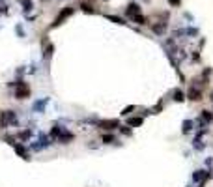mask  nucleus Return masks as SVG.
Returning a JSON list of instances; mask_svg holds the SVG:
<instances>
[{
    "label": "nucleus",
    "mask_w": 213,
    "mask_h": 187,
    "mask_svg": "<svg viewBox=\"0 0 213 187\" xmlns=\"http://www.w3.org/2000/svg\"><path fill=\"white\" fill-rule=\"evenodd\" d=\"M22 96H28V88L25 86V88H19V92H17V97L19 99H22Z\"/></svg>",
    "instance_id": "obj_14"
},
{
    "label": "nucleus",
    "mask_w": 213,
    "mask_h": 187,
    "mask_svg": "<svg viewBox=\"0 0 213 187\" xmlns=\"http://www.w3.org/2000/svg\"><path fill=\"white\" fill-rule=\"evenodd\" d=\"M193 129V122L191 120H187V122H183V133H189Z\"/></svg>",
    "instance_id": "obj_13"
},
{
    "label": "nucleus",
    "mask_w": 213,
    "mask_h": 187,
    "mask_svg": "<svg viewBox=\"0 0 213 187\" xmlns=\"http://www.w3.org/2000/svg\"><path fill=\"white\" fill-rule=\"evenodd\" d=\"M125 11H127V17H133V15L140 13V8H138V4H136V2H131V4L125 8Z\"/></svg>",
    "instance_id": "obj_3"
},
{
    "label": "nucleus",
    "mask_w": 213,
    "mask_h": 187,
    "mask_svg": "<svg viewBox=\"0 0 213 187\" xmlns=\"http://www.w3.org/2000/svg\"><path fill=\"white\" fill-rule=\"evenodd\" d=\"M15 122H17V118H15V114H13L11 110L4 112V120H2V125H8V124H15Z\"/></svg>",
    "instance_id": "obj_2"
},
{
    "label": "nucleus",
    "mask_w": 213,
    "mask_h": 187,
    "mask_svg": "<svg viewBox=\"0 0 213 187\" xmlns=\"http://www.w3.org/2000/svg\"><path fill=\"white\" fill-rule=\"evenodd\" d=\"M107 19H108V21H112V22H116V25H125V21H124V19H120V17H114V15H108Z\"/></svg>",
    "instance_id": "obj_11"
},
{
    "label": "nucleus",
    "mask_w": 213,
    "mask_h": 187,
    "mask_svg": "<svg viewBox=\"0 0 213 187\" xmlns=\"http://www.w3.org/2000/svg\"><path fill=\"white\" fill-rule=\"evenodd\" d=\"M81 10H82V11H86V13H93V10H92V6H90V4H82V6H81Z\"/></svg>",
    "instance_id": "obj_17"
},
{
    "label": "nucleus",
    "mask_w": 213,
    "mask_h": 187,
    "mask_svg": "<svg viewBox=\"0 0 213 187\" xmlns=\"http://www.w3.org/2000/svg\"><path fill=\"white\" fill-rule=\"evenodd\" d=\"M142 122H144L142 118H129V125L131 127H138V125H142Z\"/></svg>",
    "instance_id": "obj_7"
},
{
    "label": "nucleus",
    "mask_w": 213,
    "mask_h": 187,
    "mask_svg": "<svg viewBox=\"0 0 213 187\" xmlns=\"http://www.w3.org/2000/svg\"><path fill=\"white\" fill-rule=\"evenodd\" d=\"M103 142L105 144H112L114 142V137L112 135H103Z\"/></svg>",
    "instance_id": "obj_15"
},
{
    "label": "nucleus",
    "mask_w": 213,
    "mask_h": 187,
    "mask_svg": "<svg viewBox=\"0 0 213 187\" xmlns=\"http://www.w3.org/2000/svg\"><path fill=\"white\" fill-rule=\"evenodd\" d=\"M174 99H176V101H183V99H185V97H183V92L176 90V92H174Z\"/></svg>",
    "instance_id": "obj_16"
},
{
    "label": "nucleus",
    "mask_w": 213,
    "mask_h": 187,
    "mask_svg": "<svg viewBox=\"0 0 213 187\" xmlns=\"http://www.w3.org/2000/svg\"><path fill=\"white\" fill-rule=\"evenodd\" d=\"M99 125L105 129H114V127H118V120H105V122H99Z\"/></svg>",
    "instance_id": "obj_4"
},
{
    "label": "nucleus",
    "mask_w": 213,
    "mask_h": 187,
    "mask_svg": "<svg viewBox=\"0 0 213 187\" xmlns=\"http://www.w3.org/2000/svg\"><path fill=\"white\" fill-rule=\"evenodd\" d=\"M58 137H60V140H62V144H65V140H71V138H73V135H71V133H60Z\"/></svg>",
    "instance_id": "obj_10"
},
{
    "label": "nucleus",
    "mask_w": 213,
    "mask_h": 187,
    "mask_svg": "<svg viewBox=\"0 0 213 187\" xmlns=\"http://www.w3.org/2000/svg\"><path fill=\"white\" fill-rule=\"evenodd\" d=\"M133 109H135V107H133V105H129V107H125V109L122 110V114H124V116H127V112H131Z\"/></svg>",
    "instance_id": "obj_20"
},
{
    "label": "nucleus",
    "mask_w": 213,
    "mask_h": 187,
    "mask_svg": "<svg viewBox=\"0 0 213 187\" xmlns=\"http://www.w3.org/2000/svg\"><path fill=\"white\" fill-rule=\"evenodd\" d=\"M15 152H17L22 159H30V157L26 155V152H25V148H22V146H15Z\"/></svg>",
    "instance_id": "obj_9"
},
{
    "label": "nucleus",
    "mask_w": 213,
    "mask_h": 187,
    "mask_svg": "<svg viewBox=\"0 0 213 187\" xmlns=\"http://www.w3.org/2000/svg\"><path fill=\"white\" fill-rule=\"evenodd\" d=\"M168 2H170L172 6H179V4H181V0H168Z\"/></svg>",
    "instance_id": "obj_22"
},
{
    "label": "nucleus",
    "mask_w": 213,
    "mask_h": 187,
    "mask_svg": "<svg viewBox=\"0 0 213 187\" xmlns=\"http://www.w3.org/2000/svg\"><path fill=\"white\" fill-rule=\"evenodd\" d=\"M71 13H73V8H64V10L60 11V15L54 19V22H53V28H54V26H60L62 22H64V21H65L69 15H71Z\"/></svg>",
    "instance_id": "obj_1"
},
{
    "label": "nucleus",
    "mask_w": 213,
    "mask_h": 187,
    "mask_svg": "<svg viewBox=\"0 0 213 187\" xmlns=\"http://www.w3.org/2000/svg\"><path fill=\"white\" fill-rule=\"evenodd\" d=\"M200 96H202L200 90H191V94H189V97H191L193 101H198V99H200Z\"/></svg>",
    "instance_id": "obj_8"
},
{
    "label": "nucleus",
    "mask_w": 213,
    "mask_h": 187,
    "mask_svg": "<svg viewBox=\"0 0 213 187\" xmlns=\"http://www.w3.org/2000/svg\"><path fill=\"white\" fill-rule=\"evenodd\" d=\"M206 176H207V174H206L204 170H196V172L193 174V180H195V181H202V180H204Z\"/></svg>",
    "instance_id": "obj_5"
},
{
    "label": "nucleus",
    "mask_w": 213,
    "mask_h": 187,
    "mask_svg": "<svg viewBox=\"0 0 213 187\" xmlns=\"http://www.w3.org/2000/svg\"><path fill=\"white\" fill-rule=\"evenodd\" d=\"M202 118H204L206 122H211V118H213V116H211V114H209L207 110H204V112H202Z\"/></svg>",
    "instance_id": "obj_19"
},
{
    "label": "nucleus",
    "mask_w": 213,
    "mask_h": 187,
    "mask_svg": "<svg viewBox=\"0 0 213 187\" xmlns=\"http://www.w3.org/2000/svg\"><path fill=\"white\" fill-rule=\"evenodd\" d=\"M53 51H54V47H53V45H49V47H47V49H45V56H49V54H51Z\"/></svg>",
    "instance_id": "obj_21"
},
{
    "label": "nucleus",
    "mask_w": 213,
    "mask_h": 187,
    "mask_svg": "<svg viewBox=\"0 0 213 187\" xmlns=\"http://www.w3.org/2000/svg\"><path fill=\"white\" fill-rule=\"evenodd\" d=\"M153 32H155V34H163V32H164V25H159V26L155 25V26H153Z\"/></svg>",
    "instance_id": "obj_18"
},
{
    "label": "nucleus",
    "mask_w": 213,
    "mask_h": 187,
    "mask_svg": "<svg viewBox=\"0 0 213 187\" xmlns=\"http://www.w3.org/2000/svg\"><path fill=\"white\" fill-rule=\"evenodd\" d=\"M19 2H21L22 6H25V11H30V10L34 8V4L30 2V0H19Z\"/></svg>",
    "instance_id": "obj_12"
},
{
    "label": "nucleus",
    "mask_w": 213,
    "mask_h": 187,
    "mask_svg": "<svg viewBox=\"0 0 213 187\" xmlns=\"http://www.w3.org/2000/svg\"><path fill=\"white\" fill-rule=\"evenodd\" d=\"M133 21L136 22V25H146V17H144V15H140V13L133 15Z\"/></svg>",
    "instance_id": "obj_6"
},
{
    "label": "nucleus",
    "mask_w": 213,
    "mask_h": 187,
    "mask_svg": "<svg viewBox=\"0 0 213 187\" xmlns=\"http://www.w3.org/2000/svg\"><path fill=\"white\" fill-rule=\"evenodd\" d=\"M211 99H213V97H211Z\"/></svg>",
    "instance_id": "obj_23"
}]
</instances>
